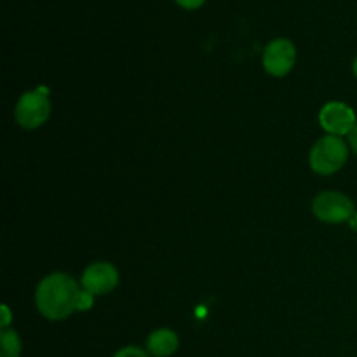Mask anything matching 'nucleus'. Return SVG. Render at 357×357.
Listing matches in <instances>:
<instances>
[{
  "label": "nucleus",
  "instance_id": "20e7f679",
  "mask_svg": "<svg viewBox=\"0 0 357 357\" xmlns=\"http://www.w3.org/2000/svg\"><path fill=\"white\" fill-rule=\"evenodd\" d=\"M312 213L319 222L335 225L351 222L356 215V206L349 195L337 190H326L314 197Z\"/></svg>",
  "mask_w": 357,
  "mask_h": 357
},
{
  "label": "nucleus",
  "instance_id": "1a4fd4ad",
  "mask_svg": "<svg viewBox=\"0 0 357 357\" xmlns=\"http://www.w3.org/2000/svg\"><path fill=\"white\" fill-rule=\"evenodd\" d=\"M21 356V338L16 330H2L0 333V357H20Z\"/></svg>",
  "mask_w": 357,
  "mask_h": 357
},
{
  "label": "nucleus",
  "instance_id": "39448f33",
  "mask_svg": "<svg viewBox=\"0 0 357 357\" xmlns=\"http://www.w3.org/2000/svg\"><path fill=\"white\" fill-rule=\"evenodd\" d=\"M264 68L272 77H284L295 68L296 47L289 38H274L264 51Z\"/></svg>",
  "mask_w": 357,
  "mask_h": 357
},
{
  "label": "nucleus",
  "instance_id": "ddd939ff",
  "mask_svg": "<svg viewBox=\"0 0 357 357\" xmlns=\"http://www.w3.org/2000/svg\"><path fill=\"white\" fill-rule=\"evenodd\" d=\"M347 138H349V146H351L352 152L357 155V122H356L354 129H352V132L347 136Z\"/></svg>",
  "mask_w": 357,
  "mask_h": 357
},
{
  "label": "nucleus",
  "instance_id": "f03ea898",
  "mask_svg": "<svg viewBox=\"0 0 357 357\" xmlns=\"http://www.w3.org/2000/svg\"><path fill=\"white\" fill-rule=\"evenodd\" d=\"M349 159V143L342 136L326 135L317 139L309 155V164L314 173L330 176L338 173Z\"/></svg>",
  "mask_w": 357,
  "mask_h": 357
},
{
  "label": "nucleus",
  "instance_id": "423d86ee",
  "mask_svg": "<svg viewBox=\"0 0 357 357\" xmlns=\"http://www.w3.org/2000/svg\"><path fill=\"white\" fill-rule=\"evenodd\" d=\"M356 122V112L344 101H330L319 112V124L328 135L349 136Z\"/></svg>",
  "mask_w": 357,
  "mask_h": 357
},
{
  "label": "nucleus",
  "instance_id": "7ed1b4c3",
  "mask_svg": "<svg viewBox=\"0 0 357 357\" xmlns=\"http://www.w3.org/2000/svg\"><path fill=\"white\" fill-rule=\"evenodd\" d=\"M51 108L47 89L38 87V89L21 94L14 108V117L23 129H37L51 117Z\"/></svg>",
  "mask_w": 357,
  "mask_h": 357
},
{
  "label": "nucleus",
  "instance_id": "f8f14e48",
  "mask_svg": "<svg viewBox=\"0 0 357 357\" xmlns=\"http://www.w3.org/2000/svg\"><path fill=\"white\" fill-rule=\"evenodd\" d=\"M10 310H9V307L6 305V303H3L2 305V323H0V326H2V330H7V328H9V324H10Z\"/></svg>",
  "mask_w": 357,
  "mask_h": 357
},
{
  "label": "nucleus",
  "instance_id": "0eeeda50",
  "mask_svg": "<svg viewBox=\"0 0 357 357\" xmlns=\"http://www.w3.org/2000/svg\"><path fill=\"white\" fill-rule=\"evenodd\" d=\"M80 284L93 296H103L114 291L119 284V272L108 261H94L84 271Z\"/></svg>",
  "mask_w": 357,
  "mask_h": 357
},
{
  "label": "nucleus",
  "instance_id": "4468645a",
  "mask_svg": "<svg viewBox=\"0 0 357 357\" xmlns=\"http://www.w3.org/2000/svg\"><path fill=\"white\" fill-rule=\"evenodd\" d=\"M349 223H351V225H352V229L357 230V213H356L354 216H352V220H351V222H349Z\"/></svg>",
  "mask_w": 357,
  "mask_h": 357
},
{
  "label": "nucleus",
  "instance_id": "f257e3e1",
  "mask_svg": "<svg viewBox=\"0 0 357 357\" xmlns=\"http://www.w3.org/2000/svg\"><path fill=\"white\" fill-rule=\"evenodd\" d=\"M84 288L65 272L45 275L35 291V305L49 321H63L77 310H82Z\"/></svg>",
  "mask_w": 357,
  "mask_h": 357
},
{
  "label": "nucleus",
  "instance_id": "6e6552de",
  "mask_svg": "<svg viewBox=\"0 0 357 357\" xmlns=\"http://www.w3.org/2000/svg\"><path fill=\"white\" fill-rule=\"evenodd\" d=\"M180 347V338L176 331L169 328H159L146 338V352L152 357H169Z\"/></svg>",
  "mask_w": 357,
  "mask_h": 357
},
{
  "label": "nucleus",
  "instance_id": "2eb2a0df",
  "mask_svg": "<svg viewBox=\"0 0 357 357\" xmlns=\"http://www.w3.org/2000/svg\"><path fill=\"white\" fill-rule=\"evenodd\" d=\"M352 73H354V77L357 79V56L354 61H352Z\"/></svg>",
  "mask_w": 357,
  "mask_h": 357
},
{
  "label": "nucleus",
  "instance_id": "9b49d317",
  "mask_svg": "<svg viewBox=\"0 0 357 357\" xmlns=\"http://www.w3.org/2000/svg\"><path fill=\"white\" fill-rule=\"evenodd\" d=\"M180 7L187 10H195V9H201L202 6L206 3V0H174Z\"/></svg>",
  "mask_w": 357,
  "mask_h": 357
},
{
  "label": "nucleus",
  "instance_id": "9d476101",
  "mask_svg": "<svg viewBox=\"0 0 357 357\" xmlns=\"http://www.w3.org/2000/svg\"><path fill=\"white\" fill-rule=\"evenodd\" d=\"M114 357H152L146 351L136 347V345H129V347L121 349V351L115 352Z\"/></svg>",
  "mask_w": 357,
  "mask_h": 357
}]
</instances>
